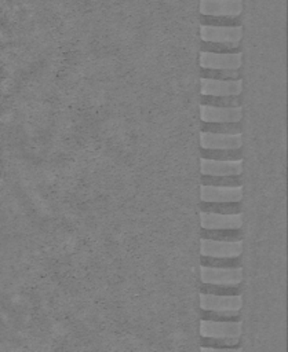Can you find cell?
<instances>
[{
  "mask_svg": "<svg viewBox=\"0 0 288 352\" xmlns=\"http://www.w3.org/2000/svg\"><path fill=\"white\" fill-rule=\"evenodd\" d=\"M200 308L209 312H240L243 298L240 294L200 293Z\"/></svg>",
  "mask_w": 288,
  "mask_h": 352,
  "instance_id": "3",
  "label": "cell"
},
{
  "mask_svg": "<svg viewBox=\"0 0 288 352\" xmlns=\"http://www.w3.org/2000/svg\"><path fill=\"white\" fill-rule=\"evenodd\" d=\"M200 184L236 187V186H241V177L240 176H201Z\"/></svg>",
  "mask_w": 288,
  "mask_h": 352,
  "instance_id": "17",
  "label": "cell"
},
{
  "mask_svg": "<svg viewBox=\"0 0 288 352\" xmlns=\"http://www.w3.org/2000/svg\"><path fill=\"white\" fill-rule=\"evenodd\" d=\"M200 104L216 107H236L241 106L240 96H203L200 95Z\"/></svg>",
  "mask_w": 288,
  "mask_h": 352,
  "instance_id": "16",
  "label": "cell"
},
{
  "mask_svg": "<svg viewBox=\"0 0 288 352\" xmlns=\"http://www.w3.org/2000/svg\"><path fill=\"white\" fill-rule=\"evenodd\" d=\"M201 230H240L243 226V214L238 213H212L201 212L198 213Z\"/></svg>",
  "mask_w": 288,
  "mask_h": 352,
  "instance_id": "8",
  "label": "cell"
},
{
  "mask_svg": "<svg viewBox=\"0 0 288 352\" xmlns=\"http://www.w3.org/2000/svg\"><path fill=\"white\" fill-rule=\"evenodd\" d=\"M243 252V242L200 238V254L211 258H237Z\"/></svg>",
  "mask_w": 288,
  "mask_h": 352,
  "instance_id": "2",
  "label": "cell"
},
{
  "mask_svg": "<svg viewBox=\"0 0 288 352\" xmlns=\"http://www.w3.org/2000/svg\"><path fill=\"white\" fill-rule=\"evenodd\" d=\"M201 212H212V213H238L240 212V202L238 204H208L200 202Z\"/></svg>",
  "mask_w": 288,
  "mask_h": 352,
  "instance_id": "20",
  "label": "cell"
},
{
  "mask_svg": "<svg viewBox=\"0 0 288 352\" xmlns=\"http://www.w3.org/2000/svg\"><path fill=\"white\" fill-rule=\"evenodd\" d=\"M198 166L201 176H240L243 172V160L219 161L200 158Z\"/></svg>",
  "mask_w": 288,
  "mask_h": 352,
  "instance_id": "13",
  "label": "cell"
},
{
  "mask_svg": "<svg viewBox=\"0 0 288 352\" xmlns=\"http://www.w3.org/2000/svg\"><path fill=\"white\" fill-rule=\"evenodd\" d=\"M241 267H214L200 265V279L205 285L215 286H236L241 282Z\"/></svg>",
  "mask_w": 288,
  "mask_h": 352,
  "instance_id": "1",
  "label": "cell"
},
{
  "mask_svg": "<svg viewBox=\"0 0 288 352\" xmlns=\"http://www.w3.org/2000/svg\"><path fill=\"white\" fill-rule=\"evenodd\" d=\"M198 144L203 150H238L243 147L241 133H198Z\"/></svg>",
  "mask_w": 288,
  "mask_h": 352,
  "instance_id": "7",
  "label": "cell"
},
{
  "mask_svg": "<svg viewBox=\"0 0 288 352\" xmlns=\"http://www.w3.org/2000/svg\"><path fill=\"white\" fill-rule=\"evenodd\" d=\"M198 116L201 122H240L243 117V109L241 106L216 107L198 104Z\"/></svg>",
  "mask_w": 288,
  "mask_h": 352,
  "instance_id": "12",
  "label": "cell"
},
{
  "mask_svg": "<svg viewBox=\"0 0 288 352\" xmlns=\"http://www.w3.org/2000/svg\"><path fill=\"white\" fill-rule=\"evenodd\" d=\"M200 352H241L240 348H215V346H200Z\"/></svg>",
  "mask_w": 288,
  "mask_h": 352,
  "instance_id": "22",
  "label": "cell"
},
{
  "mask_svg": "<svg viewBox=\"0 0 288 352\" xmlns=\"http://www.w3.org/2000/svg\"><path fill=\"white\" fill-rule=\"evenodd\" d=\"M198 36H200V41H205V43L240 44V41L243 38V28L241 26L200 25Z\"/></svg>",
  "mask_w": 288,
  "mask_h": 352,
  "instance_id": "6",
  "label": "cell"
},
{
  "mask_svg": "<svg viewBox=\"0 0 288 352\" xmlns=\"http://www.w3.org/2000/svg\"><path fill=\"white\" fill-rule=\"evenodd\" d=\"M200 51L203 52H218V54H227V52H240V44H223V43H200Z\"/></svg>",
  "mask_w": 288,
  "mask_h": 352,
  "instance_id": "21",
  "label": "cell"
},
{
  "mask_svg": "<svg viewBox=\"0 0 288 352\" xmlns=\"http://www.w3.org/2000/svg\"><path fill=\"white\" fill-rule=\"evenodd\" d=\"M200 158L233 161V160H243V154H241V148H238V150H203V148H200Z\"/></svg>",
  "mask_w": 288,
  "mask_h": 352,
  "instance_id": "15",
  "label": "cell"
},
{
  "mask_svg": "<svg viewBox=\"0 0 288 352\" xmlns=\"http://www.w3.org/2000/svg\"><path fill=\"white\" fill-rule=\"evenodd\" d=\"M198 333L203 338H240L241 322L201 319Z\"/></svg>",
  "mask_w": 288,
  "mask_h": 352,
  "instance_id": "4",
  "label": "cell"
},
{
  "mask_svg": "<svg viewBox=\"0 0 288 352\" xmlns=\"http://www.w3.org/2000/svg\"><path fill=\"white\" fill-rule=\"evenodd\" d=\"M200 95L203 96H240L243 81L238 80H212L200 77Z\"/></svg>",
  "mask_w": 288,
  "mask_h": 352,
  "instance_id": "10",
  "label": "cell"
},
{
  "mask_svg": "<svg viewBox=\"0 0 288 352\" xmlns=\"http://www.w3.org/2000/svg\"><path fill=\"white\" fill-rule=\"evenodd\" d=\"M243 65V54L240 52H203L198 51V66L201 69L215 70H240Z\"/></svg>",
  "mask_w": 288,
  "mask_h": 352,
  "instance_id": "5",
  "label": "cell"
},
{
  "mask_svg": "<svg viewBox=\"0 0 288 352\" xmlns=\"http://www.w3.org/2000/svg\"><path fill=\"white\" fill-rule=\"evenodd\" d=\"M241 0H198L200 15L207 16H240Z\"/></svg>",
  "mask_w": 288,
  "mask_h": 352,
  "instance_id": "11",
  "label": "cell"
},
{
  "mask_svg": "<svg viewBox=\"0 0 288 352\" xmlns=\"http://www.w3.org/2000/svg\"><path fill=\"white\" fill-rule=\"evenodd\" d=\"M200 25H209V26H241L240 16H198Z\"/></svg>",
  "mask_w": 288,
  "mask_h": 352,
  "instance_id": "18",
  "label": "cell"
},
{
  "mask_svg": "<svg viewBox=\"0 0 288 352\" xmlns=\"http://www.w3.org/2000/svg\"><path fill=\"white\" fill-rule=\"evenodd\" d=\"M200 131L211 133H241L240 122H200Z\"/></svg>",
  "mask_w": 288,
  "mask_h": 352,
  "instance_id": "14",
  "label": "cell"
},
{
  "mask_svg": "<svg viewBox=\"0 0 288 352\" xmlns=\"http://www.w3.org/2000/svg\"><path fill=\"white\" fill-rule=\"evenodd\" d=\"M201 78H212V80H238L241 78L240 70H215V69H201Z\"/></svg>",
  "mask_w": 288,
  "mask_h": 352,
  "instance_id": "19",
  "label": "cell"
},
{
  "mask_svg": "<svg viewBox=\"0 0 288 352\" xmlns=\"http://www.w3.org/2000/svg\"><path fill=\"white\" fill-rule=\"evenodd\" d=\"M243 198V187H222L200 184V202L208 204H238Z\"/></svg>",
  "mask_w": 288,
  "mask_h": 352,
  "instance_id": "9",
  "label": "cell"
}]
</instances>
